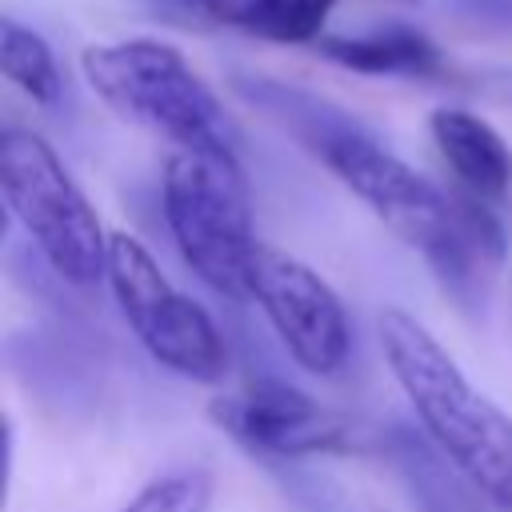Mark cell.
<instances>
[{"label":"cell","mask_w":512,"mask_h":512,"mask_svg":"<svg viewBox=\"0 0 512 512\" xmlns=\"http://www.w3.org/2000/svg\"><path fill=\"white\" fill-rule=\"evenodd\" d=\"M248 104H256L268 120H276L300 148H308L404 248L420 252L432 268L436 284L460 304L476 308L484 296L488 252L464 228L452 192L436 188L408 160L388 152L364 124H356L344 108L288 88L280 80H240Z\"/></svg>","instance_id":"obj_1"},{"label":"cell","mask_w":512,"mask_h":512,"mask_svg":"<svg viewBox=\"0 0 512 512\" xmlns=\"http://www.w3.org/2000/svg\"><path fill=\"white\" fill-rule=\"evenodd\" d=\"M376 340L428 444L496 512H512V416L464 376L456 356L408 308L388 304L376 316Z\"/></svg>","instance_id":"obj_2"},{"label":"cell","mask_w":512,"mask_h":512,"mask_svg":"<svg viewBox=\"0 0 512 512\" xmlns=\"http://www.w3.org/2000/svg\"><path fill=\"white\" fill-rule=\"evenodd\" d=\"M80 72L104 108L176 144V152L240 156L236 120L180 48L156 36L100 40L80 52Z\"/></svg>","instance_id":"obj_3"},{"label":"cell","mask_w":512,"mask_h":512,"mask_svg":"<svg viewBox=\"0 0 512 512\" xmlns=\"http://www.w3.org/2000/svg\"><path fill=\"white\" fill-rule=\"evenodd\" d=\"M160 208L180 260L216 296L248 300L244 276L256 252L252 196L240 156L172 152L160 176Z\"/></svg>","instance_id":"obj_4"},{"label":"cell","mask_w":512,"mask_h":512,"mask_svg":"<svg viewBox=\"0 0 512 512\" xmlns=\"http://www.w3.org/2000/svg\"><path fill=\"white\" fill-rule=\"evenodd\" d=\"M0 192L8 216L72 288H92L108 276V240L92 200L72 180L56 148L32 128H4Z\"/></svg>","instance_id":"obj_5"},{"label":"cell","mask_w":512,"mask_h":512,"mask_svg":"<svg viewBox=\"0 0 512 512\" xmlns=\"http://www.w3.org/2000/svg\"><path fill=\"white\" fill-rule=\"evenodd\" d=\"M108 288L120 304L124 324L144 344V352L192 380V384H216L228 372V344L216 320L204 304L184 296L156 264V256L132 236L112 232L108 240Z\"/></svg>","instance_id":"obj_6"},{"label":"cell","mask_w":512,"mask_h":512,"mask_svg":"<svg viewBox=\"0 0 512 512\" xmlns=\"http://www.w3.org/2000/svg\"><path fill=\"white\" fill-rule=\"evenodd\" d=\"M244 296L264 312L284 352L312 376H336L348 364L352 324L336 288L284 248L256 244L244 276Z\"/></svg>","instance_id":"obj_7"},{"label":"cell","mask_w":512,"mask_h":512,"mask_svg":"<svg viewBox=\"0 0 512 512\" xmlns=\"http://www.w3.org/2000/svg\"><path fill=\"white\" fill-rule=\"evenodd\" d=\"M208 420L236 444L284 460L332 456L356 444V428L344 412L312 400L284 380H248L240 392L216 396L208 404Z\"/></svg>","instance_id":"obj_8"},{"label":"cell","mask_w":512,"mask_h":512,"mask_svg":"<svg viewBox=\"0 0 512 512\" xmlns=\"http://www.w3.org/2000/svg\"><path fill=\"white\" fill-rule=\"evenodd\" d=\"M428 136L452 172V188L504 208L512 196V144L468 108H436Z\"/></svg>","instance_id":"obj_9"},{"label":"cell","mask_w":512,"mask_h":512,"mask_svg":"<svg viewBox=\"0 0 512 512\" xmlns=\"http://www.w3.org/2000/svg\"><path fill=\"white\" fill-rule=\"evenodd\" d=\"M380 448H384L388 464L396 468L400 484L408 488L416 512H496L480 496V488L428 444L424 432L392 424L384 432Z\"/></svg>","instance_id":"obj_10"},{"label":"cell","mask_w":512,"mask_h":512,"mask_svg":"<svg viewBox=\"0 0 512 512\" xmlns=\"http://www.w3.org/2000/svg\"><path fill=\"white\" fill-rule=\"evenodd\" d=\"M316 52L348 72H360V76L432 80L444 72L440 48L408 24H384V28L360 32V36H320Z\"/></svg>","instance_id":"obj_11"},{"label":"cell","mask_w":512,"mask_h":512,"mask_svg":"<svg viewBox=\"0 0 512 512\" xmlns=\"http://www.w3.org/2000/svg\"><path fill=\"white\" fill-rule=\"evenodd\" d=\"M0 68H4L8 84L20 88L32 104L52 108L60 100L64 80H60V64H56L48 40L36 28L20 24L16 16L0 20Z\"/></svg>","instance_id":"obj_12"},{"label":"cell","mask_w":512,"mask_h":512,"mask_svg":"<svg viewBox=\"0 0 512 512\" xmlns=\"http://www.w3.org/2000/svg\"><path fill=\"white\" fill-rule=\"evenodd\" d=\"M216 476L200 464H184L152 476L120 512H212Z\"/></svg>","instance_id":"obj_13"},{"label":"cell","mask_w":512,"mask_h":512,"mask_svg":"<svg viewBox=\"0 0 512 512\" xmlns=\"http://www.w3.org/2000/svg\"><path fill=\"white\" fill-rule=\"evenodd\" d=\"M332 8H336V0H280L272 20L256 36L280 40V44H316L324 36Z\"/></svg>","instance_id":"obj_14"},{"label":"cell","mask_w":512,"mask_h":512,"mask_svg":"<svg viewBox=\"0 0 512 512\" xmlns=\"http://www.w3.org/2000/svg\"><path fill=\"white\" fill-rule=\"evenodd\" d=\"M172 4L192 20L244 28V32H260L272 20V12L280 8V0H172Z\"/></svg>","instance_id":"obj_15"},{"label":"cell","mask_w":512,"mask_h":512,"mask_svg":"<svg viewBox=\"0 0 512 512\" xmlns=\"http://www.w3.org/2000/svg\"><path fill=\"white\" fill-rule=\"evenodd\" d=\"M508 300H512V272H508Z\"/></svg>","instance_id":"obj_16"}]
</instances>
